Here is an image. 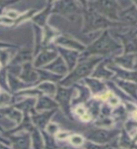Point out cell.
Returning <instances> with one entry per match:
<instances>
[{
  "label": "cell",
  "mask_w": 137,
  "mask_h": 149,
  "mask_svg": "<svg viewBox=\"0 0 137 149\" xmlns=\"http://www.w3.org/2000/svg\"><path fill=\"white\" fill-rule=\"evenodd\" d=\"M122 50L123 49L120 42L111 35L109 30H106L102 32L101 35L87 47L84 52L80 54L79 60L93 56L105 58L113 54L120 55Z\"/></svg>",
  "instance_id": "cell-1"
},
{
  "label": "cell",
  "mask_w": 137,
  "mask_h": 149,
  "mask_svg": "<svg viewBox=\"0 0 137 149\" xmlns=\"http://www.w3.org/2000/svg\"><path fill=\"white\" fill-rule=\"evenodd\" d=\"M83 3V22H82V33L91 34L96 31H106L114 27H127L124 23L120 22H114L105 16L101 15L95 11L92 10L86 7L85 2Z\"/></svg>",
  "instance_id": "cell-2"
},
{
  "label": "cell",
  "mask_w": 137,
  "mask_h": 149,
  "mask_svg": "<svg viewBox=\"0 0 137 149\" xmlns=\"http://www.w3.org/2000/svg\"><path fill=\"white\" fill-rule=\"evenodd\" d=\"M103 59H105L103 57H97V56H93V57L86 59H80L77 66L60 81V85L69 88L75 85L77 82L89 77L93 73L95 67Z\"/></svg>",
  "instance_id": "cell-3"
},
{
  "label": "cell",
  "mask_w": 137,
  "mask_h": 149,
  "mask_svg": "<svg viewBox=\"0 0 137 149\" xmlns=\"http://www.w3.org/2000/svg\"><path fill=\"white\" fill-rule=\"evenodd\" d=\"M86 7L106 18L114 22H120V13L122 6L115 0H96V1L85 2Z\"/></svg>",
  "instance_id": "cell-4"
},
{
  "label": "cell",
  "mask_w": 137,
  "mask_h": 149,
  "mask_svg": "<svg viewBox=\"0 0 137 149\" xmlns=\"http://www.w3.org/2000/svg\"><path fill=\"white\" fill-rule=\"evenodd\" d=\"M121 130L119 129H105L96 127L89 130L85 133L84 137L87 141H91L99 144H108L111 147L114 146V143L117 141Z\"/></svg>",
  "instance_id": "cell-5"
},
{
  "label": "cell",
  "mask_w": 137,
  "mask_h": 149,
  "mask_svg": "<svg viewBox=\"0 0 137 149\" xmlns=\"http://www.w3.org/2000/svg\"><path fill=\"white\" fill-rule=\"evenodd\" d=\"M83 3L75 1H58L53 3L52 12L68 19L71 22L83 19Z\"/></svg>",
  "instance_id": "cell-6"
},
{
  "label": "cell",
  "mask_w": 137,
  "mask_h": 149,
  "mask_svg": "<svg viewBox=\"0 0 137 149\" xmlns=\"http://www.w3.org/2000/svg\"><path fill=\"white\" fill-rule=\"evenodd\" d=\"M114 36L122 45V53L137 54V30L130 29L124 33H115Z\"/></svg>",
  "instance_id": "cell-7"
},
{
  "label": "cell",
  "mask_w": 137,
  "mask_h": 149,
  "mask_svg": "<svg viewBox=\"0 0 137 149\" xmlns=\"http://www.w3.org/2000/svg\"><path fill=\"white\" fill-rule=\"evenodd\" d=\"M75 90L74 88H67V87H63L59 86L57 88V92L55 94V100L58 102V104L62 107L64 110V114H66L68 116L71 115V100H73V93Z\"/></svg>",
  "instance_id": "cell-8"
},
{
  "label": "cell",
  "mask_w": 137,
  "mask_h": 149,
  "mask_svg": "<svg viewBox=\"0 0 137 149\" xmlns=\"http://www.w3.org/2000/svg\"><path fill=\"white\" fill-rule=\"evenodd\" d=\"M55 44H57L58 47H62V48L77 50L78 52L82 53L85 51L87 47L80 41L74 38L73 36L68 35H62L59 36H56L54 39Z\"/></svg>",
  "instance_id": "cell-9"
},
{
  "label": "cell",
  "mask_w": 137,
  "mask_h": 149,
  "mask_svg": "<svg viewBox=\"0 0 137 149\" xmlns=\"http://www.w3.org/2000/svg\"><path fill=\"white\" fill-rule=\"evenodd\" d=\"M112 58L113 57H111V58L107 57V58L103 59L102 62L95 67V69H94V71L92 74L91 77H94V78H97V79H100V80H103L105 82L112 80V79L115 77V74L109 68L107 67V64L112 60Z\"/></svg>",
  "instance_id": "cell-10"
},
{
  "label": "cell",
  "mask_w": 137,
  "mask_h": 149,
  "mask_svg": "<svg viewBox=\"0 0 137 149\" xmlns=\"http://www.w3.org/2000/svg\"><path fill=\"white\" fill-rule=\"evenodd\" d=\"M107 67L114 73L115 77L120 78V79H123V80L137 83V71L136 70H127L122 67H120L113 63L112 60L108 63Z\"/></svg>",
  "instance_id": "cell-11"
},
{
  "label": "cell",
  "mask_w": 137,
  "mask_h": 149,
  "mask_svg": "<svg viewBox=\"0 0 137 149\" xmlns=\"http://www.w3.org/2000/svg\"><path fill=\"white\" fill-rule=\"evenodd\" d=\"M57 51L61 57L64 59L65 63L67 64L69 72H71L75 66H77L79 58H80V54L81 53L78 52L77 50L62 48V47H57Z\"/></svg>",
  "instance_id": "cell-12"
},
{
  "label": "cell",
  "mask_w": 137,
  "mask_h": 149,
  "mask_svg": "<svg viewBox=\"0 0 137 149\" xmlns=\"http://www.w3.org/2000/svg\"><path fill=\"white\" fill-rule=\"evenodd\" d=\"M120 22L127 27L137 25V7L131 2V6L122 8L120 13Z\"/></svg>",
  "instance_id": "cell-13"
},
{
  "label": "cell",
  "mask_w": 137,
  "mask_h": 149,
  "mask_svg": "<svg viewBox=\"0 0 137 149\" xmlns=\"http://www.w3.org/2000/svg\"><path fill=\"white\" fill-rule=\"evenodd\" d=\"M83 81L86 84V86L89 88V90L91 91L92 94L93 95L94 98L100 96L109 91V88H108L106 85V82L100 80V79L89 77L85 78Z\"/></svg>",
  "instance_id": "cell-14"
},
{
  "label": "cell",
  "mask_w": 137,
  "mask_h": 149,
  "mask_svg": "<svg viewBox=\"0 0 137 149\" xmlns=\"http://www.w3.org/2000/svg\"><path fill=\"white\" fill-rule=\"evenodd\" d=\"M136 54H124L113 56L112 62L117 66L122 67L127 70H135L136 66Z\"/></svg>",
  "instance_id": "cell-15"
},
{
  "label": "cell",
  "mask_w": 137,
  "mask_h": 149,
  "mask_svg": "<svg viewBox=\"0 0 137 149\" xmlns=\"http://www.w3.org/2000/svg\"><path fill=\"white\" fill-rule=\"evenodd\" d=\"M44 69L48 70V71L53 73V74L62 76V77L67 76L69 73V69L67 67V64L65 63L64 59L61 57V56H58V57L54 61H52L50 64L45 66Z\"/></svg>",
  "instance_id": "cell-16"
},
{
  "label": "cell",
  "mask_w": 137,
  "mask_h": 149,
  "mask_svg": "<svg viewBox=\"0 0 137 149\" xmlns=\"http://www.w3.org/2000/svg\"><path fill=\"white\" fill-rule=\"evenodd\" d=\"M58 57V52L53 49H44L37 55L34 62V66L36 68H38L41 66H47L50 64L52 61H54Z\"/></svg>",
  "instance_id": "cell-17"
},
{
  "label": "cell",
  "mask_w": 137,
  "mask_h": 149,
  "mask_svg": "<svg viewBox=\"0 0 137 149\" xmlns=\"http://www.w3.org/2000/svg\"><path fill=\"white\" fill-rule=\"evenodd\" d=\"M114 81L119 88H120L127 95H129L131 97L134 101L137 102V83L131 82V81H127L123 80V79H120L114 77L112 79Z\"/></svg>",
  "instance_id": "cell-18"
},
{
  "label": "cell",
  "mask_w": 137,
  "mask_h": 149,
  "mask_svg": "<svg viewBox=\"0 0 137 149\" xmlns=\"http://www.w3.org/2000/svg\"><path fill=\"white\" fill-rule=\"evenodd\" d=\"M39 74L37 73L36 69H34L29 63H26L22 65V71L20 74V78L22 81L27 83L36 82L38 79Z\"/></svg>",
  "instance_id": "cell-19"
},
{
  "label": "cell",
  "mask_w": 137,
  "mask_h": 149,
  "mask_svg": "<svg viewBox=\"0 0 137 149\" xmlns=\"http://www.w3.org/2000/svg\"><path fill=\"white\" fill-rule=\"evenodd\" d=\"M55 113V110L44 111L39 114H34L32 116V120L37 127L40 129H45L46 126L49 125L50 119Z\"/></svg>",
  "instance_id": "cell-20"
},
{
  "label": "cell",
  "mask_w": 137,
  "mask_h": 149,
  "mask_svg": "<svg viewBox=\"0 0 137 149\" xmlns=\"http://www.w3.org/2000/svg\"><path fill=\"white\" fill-rule=\"evenodd\" d=\"M117 147L125 149H137V143L134 141L133 137L126 132L125 129L121 130V133L117 141Z\"/></svg>",
  "instance_id": "cell-21"
},
{
  "label": "cell",
  "mask_w": 137,
  "mask_h": 149,
  "mask_svg": "<svg viewBox=\"0 0 137 149\" xmlns=\"http://www.w3.org/2000/svg\"><path fill=\"white\" fill-rule=\"evenodd\" d=\"M58 102L53 101L47 96H40L36 104V109L37 111H50L58 107Z\"/></svg>",
  "instance_id": "cell-22"
},
{
  "label": "cell",
  "mask_w": 137,
  "mask_h": 149,
  "mask_svg": "<svg viewBox=\"0 0 137 149\" xmlns=\"http://www.w3.org/2000/svg\"><path fill=\"white\" fill-rule=\"evenodd\" d=\"M52 4L53 3H49L48 6L46 7V8L44 9L43 11L41 13L37 14V15L34 18V21L38 24L39 26H45L46 24V22H47V19L49 17V14L52 11Z\"/></svg>",
  "instance_id": "cell-23"
},
{
  "label": "cell",
  "mask_w": 137,
  "mask_h": 149,
  "mask_svg": "<svg viewBox=\"0 0 137 149\" xmlns=\"http://www.w3.org/2000/svg\"><path fill=\"white\" fill-rule=\"evenodd\" d=\"M37 88L41 91L44 92L46 94L50 95V96H55L56 92H57V88L54 85L52 82L50 81H45L40 83L38 86H37Z\"/></svg>",
  "instance_id": "cell-24"
},
{
  "label": "cell",
  "mask_w": 137,
  "mask_h": 149,
  "mask_svg": "<svg viewBox=\"0 0 137 149\" xmlns=\"http://www.w3.org/2000/svg\"><path fill=\"white\" fill-rule=\"evenodd\" d=\"M32 59V52L29 50H22L21 52H19L15 58L12 59L11 64H20V63H26L27 62Z\"/></svg>",
  "instance_id": "cell-25"
},
{
  "label": "cell",
  "mask_w": 137,
  "mask_h": 149,
  "mask_svg": "<svg viewBox=\"0 0 137 149\" xmlns=\"http://www.w3.org/2000/svg\"><path fill=\"white\" fill-rule=\"evenodd\" d=\"M32 133V141H33V148L34 149H43L44 140L42 138L40 132L36 128L31 130Z\"/></svg>",
  "instance_id": "cell-26"
},
{
  "label": "cell",
  "mask_w": 137,
  "mask_h": 149,
  "mask_svg": "<svg viewBox=\"0 0 137 149\" xmlns=\"http://www.w3.org/2000/svg\"><path fill=\"white\" fill-rule=\"evenodd\" d=\"M13 143L18 149H29V136L28 135H20V136L13 137Z\"/></svg>",
  "instance_id": "cell-27"
},
{
  "label": "cell",
  "mask_w": 137,
  "mask_h": 149,
  "mask_svg": "<svg viewBox=\"0 0 137 149\" xmlns=\"http://www.w3.org/2000/svg\"><path fill=\"white\" fill-rule=\"evenodd\" d=\"M8 82H9V85H10V88H12V91H17V90H20V88H22L23 87H25L23 82L18 80L16 77L11 73L8 74Z\"/></svg>",
  "instance_id": "cell-28"
},
{
  "label": "cell",
  "mask_w": 137,
  "mask_h": 149,
  "mask_svg": "<svg viewBox=\"0 0 137 149\" xmlns=\"http://www.w3.org/2000/svg\"><path fill=\"white\" fill-rule=\"evenodd\" d=\"M69 142L75 147H79L81 146H84L85 142H86V139L84 136L79 134H73L71 135L69 138Z\"/></svg>",
  "instance_id": "cell-29"
},
{
  "label": "cell",
  "mask_w": 137,
  "mask_h": 149,
  "mask_svg": "<svg viewBox=\"0 0 137 149\" xmlns=\"http://www.w3.org/2000/svg\"><path fill=\"white\" fill-rule=\"evenodd\" d=\"M83 146L85 149H109L111 147L108 144H99L91 141H86Z\"/></svg>",
  "instance_id": "cell-30"
},
{
  "label": "cell",
  "mask_w": 137,
  "mask_h": 149,
  "mask_svg": "<svg viewBox=\"0 0 137 149\" xmlns=\"http://www.w3.org/2000/svg\"><path fill=\"white\" fill-rule=\"evenodd\" d=\"M6 113L8 115V116H10L11 118L15 119L17 122H20L22 120V115L20 114L19 111H15V110H11V109H7Z\"/></svg>",
  "instance_id": "cell-31"
},
{
  "label": "cell",
  "mask_w": 137,
  "mask_h": 149,
  "mask_svg": "<svg viewBox=\"0 0 137 149\" xmlns=\"http://www.w3.org/2000/svg\"><path fill=\"white\" fill-rule=\"evenodd\" d=\"M88 113V110L86 108V106L85 104H79V105H77V107L75 108V114L77 115L78 116H79L80 118H82V116Z\"/></svg>",
  "instance_id": "cell-32"
},
{
  "label": "cell",
  "mask_w": 137,
  "mask_h": 149,
  "mask_svg": "<svg viewBox=\"0 0 137 149\" xmlns=\"http://www.w3.org/2000/svg\"><path fill=\"white\" fill-rule=\"evenodd\" d=\"M47 132L48 134H57L59 132V127L57 124L55 123H49V125L47 126Z\"/></svg>",
  "instance_id": "cell-33"
},
{
  "label": "cell",
  "mask_w": 137,
  "mask_h": 149,
  "mask_svg": "<svg viewBox=\"0 0 137 149\" xmlns=\"http://www.w3.org/2000/svg\"><path fill=\"white\" fill-rule=\"evenodd\" d=\"M70 136H71L70 133L67 132H59L57 134H56V137H57V139L60 140V141H64V140L69 139Z\"/></svg>",
  "instance_id": "cell-34"
},
{
  "label": "cell",
  "mask_w": 137,
  "mask_h": 149,
  "mask_svg": "<svg viewBox=\"0 0 137 149\" xmlns=\"http://www.w3.org/2000/svg\"><path fill=\"white\" fill-rule=\"evenodd\" d=\"M0 86L2 88L7 90V85H6V74H5V70H1L0 71Z\"/></svg>",
  "instance_id": "cell-35"
},
{
  "label": "cell",
  "mask_w": 137,
  "mask_h": 149,
  "mask_svg": "<svg viewBox=\"0 0 137 149\" xmlns=\"http://www.w3.org/2000/svg\"><path fill=\"white\" fill-rule=\"evenodd\" d=\"M8 59V52L0 50V62H1V63L5 64L7 63Z\"/></svg>",
  "instance_id": "cell-36"
},
{
  "label": "cell",
  "mask_w": 137,
  "mask_h": 149,
  "mask_svg": "<svg viewBox=\"0 0 137 149\" xmlns=\"http://www.w3.org/2000/svg\"><path fill=\"white\" fill-rule=\"evenodd\" d=\"M7 16L9 17V18H11V19H15V18H17L19 15H18V13L15 12V11H8V12L7 13Z\"/></svg>",
  "instance_id": "cell-37"
},
{
  "label": "cell",
  "mask_w": 137,
  "mask_h": 149,
  "mask_svg": "<svg viewBox=\"0 0 137 149\" xmlns=\"http://www.w3.org/2000/svg\"><path fill=\"white\" fill-rule=\"evenodd\" d=\"M131 119L137 121V107H135L133 112H131Z\"/></svg>",
  "instance_id": "cell-38"
},
{
  "label": "cell",
  "mask_w": 137,
  "mask_h": 149,
  "mask_svg": "<svg viewBox=\"0 0 137 149\" xmlns=\"http://www.w3.org/2000/svg\"><path fill=\"white\" fill-rule=\"evenodd\" d=\"M0 149H9V148H8V147H6L5 146H3V144L0 143Z\"/></svg>",
  "instance_id": "cell-39"
},
{
  "label": "cell",
  "mask_w": 137,
  "mask_h": 149,
  "mask_svg": "<svg viewBox=\"0 0 137 149\" xmlns=\"http://www.w3.org/2000/svg\"><path fill=\"white\" fill-rule=\"evenodd\" d=\"M133 139H134V142H135V143H137V133H136V134L134 135V138H133Z\"/></svg>",
  "instance_id": "cell-40"
},
{
  "label": "cell",
  "mask_w": 137,
  "mask_h": 149,
  "mask_svg": "<svg viewBox=\"0 0 137 149\" xmlns=\"http://www.w3.org/2000/svg\"><path fill=\"white\" fill-rule=\"evenodd\" d=\"M109 149H125V148H120V147H110Z\"/></svg>",
  "instance_id": "cell-41"
},
{
  "label": "cell",
  "mask_w": 137,
  "mask_h": 149,
  "mask_svg": "<svg viewBox=\"0 0 137 149\" xmlns=\"http://www.w3.org/2000/svg\"><path fill=\"white\" fill-rule=\"evenodd\" d=\"M70 149H85V148H80V147H74V148H70Z\"/></svg>",
  "instance_id": "cell-42"
},
{
  "label": "cell",
  "mask_w": 137,
  "mask_h": 149,
  "mask_svg": "<svg viewBox=\"0 0 137 149\" xmlns=\"http://www.w3.org/2000/svg\"><path fill=\"white\" fill-rule=\"evenodd\" d=\"M133 3H134V4L135 5V6L137 7V0H136V1H133Z\"/></svg>",
  "instance_id": "cell-43"
},
{
  "label": "cell",
  "mask_w": 137,
  "mask_h": 149,
  "mask_svg": "<svg viewBox=\"0 0 137 149\" xmlns=\"http://www.w3.org/2000/svg\"><path fill=\"white\" fill-rule=\"evenodd\" d=\"M136 57H137V54H136ZM135 70L137 71V60H136V66H135Z\"/></svg>",
  "instance_id": "cell-44"
},
{
  "label": "cell",
  "mask_w": 137,
  "mask_h": 149,
  "mask_svg": "<svg viewBox=\"0 0 137 149\" xmlns=\"http://www.w3.org/2000/svg\"><path fill=\"white\" fill-rule=\"evenodd\" d=\"M1 47H5V45L2 44V43H0V48H1Z\"/></svg>",
  "instance_id": "cell-45"
},
{
  "label": "cell",
  "mask_w": 137,
  "mask_h": 149,
  "mask_svg": "<svg viewBox=\"0 0 137 149\" xmlns=\"http://www.w3.org/2000/svg\"><path fill=\"white\" fill-rule=\"evenodd\" d=\"M0 141H2V142H3V143H6V142H4V140H3V139H2V138H0Z\"/></svg>",
  "instance_id": "cell-46"
}]
</instances>
